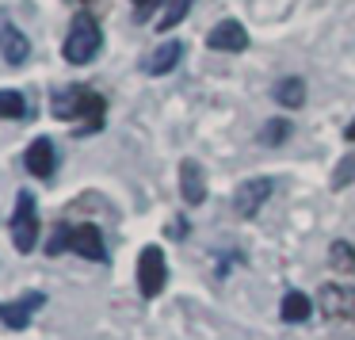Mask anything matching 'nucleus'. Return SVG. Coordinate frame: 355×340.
I'll return each mask as SVG.
<instances>
[{"label": "nucleus", "mask_w": 355, "mask_h": 340, "mask_svg": "<svg viewBox=\"0 0 355 340\" xmlns=\"http://www.w3.org/2000/svg\"><path fill=\"white\" fill-rule=\"evenodd\" d=\"M50 111H54V119H62V123H80L77 130H73L77 138H88V134L103 130V119H107V103H103V96L92 92V88H85V85L54 92Z\"/></svg>", "instance_id": "f257e3e1"}, {"label": "nucleus", "mask_w": 355, "mask_h": 340, "mask_svg": "<svg viewBox=\"0 0 355 340\" xmlns=\"http://www.w3.org/2000/svg\"><path fill=\"white\" fill-rule=\"evenodd\" d=\"M103 46V31H100V19L92 16V12H77L69 24V35H65V46H62V58L69 65H88L96 62V54H100Z\"/></svg>", "instance_id": "f03ea898"}, {"label": "nucleus", "mask_w": 355, "mask_h": 340, "mask_svg": "<svg viewBox=\"0 0 355 340\" xmlns=\"http://www.w3.org/2000/svg\"><path fill=\"white\" fill-rule=\"evenodd\" d=\"M12 241L19 253H31L39 245V214H35V195L19 192L16 195V210H12Z\"/></svg>", "instance_id": "7ed1b4c3"}, {"label": "nucleus", "mask_w": 355, "mask_h": 340, "mask_svg": "<svg viewBox=\"0 0 355 340\" xmlns=\"http://www.w3.org/2000/svg\"><path fill=\"white\" fill-rule=\"evenodd\" d=\"M168 283V264H164V253L161 245H146L138 253V291L146 298H157Z\"/></svg>", "instance_id": "20e7f679"}, {"label": "nucleus", "mask_w": 355, "mask_h": 340, "mask_svg": "<svg viewBox=\"0 0 355 340\" xmlns=\"http://www.w3.org/2000/svg\"><path fill=\"white\" fill-rule=\"evenodd\" d=\"M271 192H275V180H271V176L245 180V184L233 192V210H237L241 218H256V214H260V207L271 199Z\"/></svg>", "instance_id": "39448f33"}, {"label": "nucleus", "mask_w": 355, "mask_h": 340, "mask_svg": "<svg viewBox=\"0 0 355 340\" xmlns=\"http://www.w3.org/2000/svg\"><path fill=\"white\" fill-rule=\"evenodd\" d=\"M317 309L332 321H352L355 325V287H336V283H324L317 291Z\"/></svg>", "instance_id": "423d86ee"}, {"label": "nucleus", "mask_w": 355, "mask_h": 340, "mask_svg": "<svg viewBox=\"0 0 355 340\" xmlns=\"http://www.w3.org/2000/svg\"><path fill=\"white\" fill-rule=\"evenodd\" d=\"M207 46L218 50V54H241V50H248V31H245V24H241V19H222L218 27H210Z\"/></svg>", "instance_id": "0eeeda50"}, {"label": "nucleus", "mask_w": 355, "mask_h": 340, "mask_svg": "<svg viewBox=\"0 0 355 340\" xmlns=\"http://www.w3.org/2000/svg\"><path fill=\"white\" fill-rule=\"evenodd\" d=\"M42 306H46V294L27 291L24 298H16V302H0V321L8 325V329H27L35 309H42Z\"/></svg>", "instance_id": "6e6552de"}, {"label": "nucleus", "mask_w": 355, "mask_h": 340, "mask_svg": "<svg viewBox=\"0 0 355 340\" xmlns=\"http://www.w3.org/2000/svg\"><path fill=\"white\" fill-rule=\"evenodd\" d=\"M65 248H73L77 256H85V260H92V264H103V260H107V248H103V233L96 230L92 222L73 226V230H69V245H65Z\"/></svg>", "instance_id": "1a4fd4ad"}, {"label": "nucleus", "mask_w": 355, "mask_h": 340, "mask_svg": "<svg viewBox=\"0 0 355 340\" xmlns=\"http://www.w3.org/2000/svg\"><path fill=\"white\" fill-rule=\"evenodd\" d=\"M180 195H184L187 207H199L207 203V172L195 157H184L180 161Z\"/></svg>", "instance_id": "9d476101"}, {"label": "nucleus", "mask_w": 355, "mask_h": 340, "mask_svg": "<svg viewBox=\"0 0 355 340\" xmlns=\"http://www.w3.org/2000/svg\"><path fill=\"white\" fill-rule=\"evenodd\" d=\"M0 54H4L8 65H24L27 58H31V42H27V35L19 31L8 16H0Z\"/></svg>", "instance_id": "9b49d317"}, {"label": "nucleus", "mask_w": 355, "mask_h": 340, "mask_svg": "<svg viewBox=\"0 0 355 340\" xmlns=\"http://www.w3.org/2000/svg\"><path fill=\"white\" fill-rule=\"evenodd\" d=\"M24 164H27V172H31V176L50 180V176H54V169H58L54 142H50V138H35L31 146H27V153H24Z\"/></svg>", "instance_id": "f8f14e48"}, {"label": "nucleus", "mask_w": 355, "mask_h": 340, "mask_svg": "<svg viewBox=\"0 0 355 340\" xmlns=\"http://www.w3.org/2000/svg\"><path fill=\"white\" fill-rule=\"evenodd\" d=\"M180 58H184V42H176V39H164L161 46L153 50V54L141 62V69L149 73V77H164V73H172L180 65Z\"/></svg>", "instance_id": "ddd939ff"}, {"label": "nucleus", "mask_w": 355, "mask_h": 340, "mask_svg": "<svg viewBox=\"0 0 355 340\" xmlns=\"http://www.w3.org/2000/svg\"><path fill=\"white\" fill-rule=\"evenodd\" d=\"M271 96H275L279 108L294 111V108H302V103H306V80H302V77H283V80H275Z\"/></svg>", "instance_id": "4468645a"}, {"label": "nucleus", "mask_w": 355, "mask_h": 340, "mask_svg": "<svg viewBox=\"0 0 355 340\" xmlns=\"http://www.w3.org/2000/svg\"><path fill=\"white\" fill-rule=\"evenodd\" d=\"M279 314H283L286 325L309 321V314H313V298H309L306 291H286V294H283V306H279Z\"/></svg>", "instance_id": "2eb2a0df"}, {"label": "nucleus", "mask_w": 355, "mask_h": 340, "mask_svg": "<svg viewBox=\"0 0 355 340\" xmlns=\"http://www.w3.org/2000/svg\"><path fill=\"white\" fill-rule=\"evenodd\" d=\"M191 4L195 0H164V8H161V16H157V31H172V27H180L187 19V12H191Z\"/></svg>", "instance_id": "dca6fc26"}, {"label": "nucleus", "mask_w": 355, "mask_h": 340, "mask_svg": "<svg viewBox=\"0 0 355 340\" xmlns=\"http://www.w3.org/2000/svg\"><path fill=\"white\" fill-rule=\"evenodd\" d=\"M0 119H27V96L16 88H0Z\"/></svg>", "instance_id": "f3484780"}, {"label": "nucleus", "mask_w": 355, "mask_h": 340, "mask_svg": "<svg viewBox=\"0 0 355 340\" xmlns=\"http://www.w3.org/2000/svg\"><path fill=\"white\" fill-rule=\"evenodd\" d=\"M256 138H260V146L275 149V146H283V142L291 138V123H286L283 115H279V119H268V123L260 126V134H256Z\"/></svg>", "instance_id": "a211bd4d"}, {"label": "nucleus", "mask_w": 355, "mask_h": 340, "mask_svg": "<svg viewBox=\"0 0 355 340\" xmlns=\"http://www.w3.org/2000/svg\"><path fill=\"white\" fill-rule=\"evenodd\" d=\"M329 264L340 271V275H355V248L347 241H332L329 248Z\"/></svg>", "instance_id": "6ab92c4d"}, {"label": "nucleus", "mask_w": 355, "mask_h": 340, "mask_svg": "<svg viewBox=\"0 0 355 340\" xmlns=\"http://www.w3.org/2000/svg\"><path fill=\"white\" fill-rule=\"evenodd\" d=\"M347 184H355V153H347L336 164V172H332V192H344Z\"/></svg>", "instance_id": "aec40b11"}, {"label": "nucleus", "mask_w": 355, "mask_h": 340, "mask_svg": "<svg viewBox=\"0 0 355 340\" xmlns=\"http://www.w3.org/2000/svg\"><path fill=\"white\" fill-rule=\"evenodd\" d=\"M65 245H69V226H58V230H54V237L46 241V253H50V256H58Z\"/></svg>", "instance_id": "412c9836"}, {"label": "nucleus", "mask_w": 355, "mask_h": 340, "mask_svg": "<svg viewBox=\"0 0 355 340\" xmlns=\"http://www.w3.org/2000/svg\"><path fill=\"white\" fill-rule=\"evenodd\" d=\"M157 4L164 8V0H134V8H138V16H134V19H149V12H153Z\"/></svg>", "instance_id": "4be33fe9"}, {"label": "nucleus", "mask_w": 355, "mask_h": 340, "mask_svg": "<svg viewBox=\"0 0 355 340\" xmlns=\"http://www.w3.org/2000/svg\"><path fill=\"white\" fill-rule=\"evenodd\" d=\"M184 233H187V222H184V218H176V226H172V237H184Z\"/></svg>", "instance_id": "5701e85b"}, {"label": "nucleus", "mask_w": 355, "mask_h": 340, "mask_svg": "<svg viewBox=\"0 0 355 340\" xmlns=\"http://www.w3.org/2000/svg\"><path fill=\"white\" fill-rule=\"evenodd\" d=\"M344 138H347V142H355V119H352V123H347V130H344Z\"/></svg>", "instance_id": "b1692460"}, {"label": "nucleus", "mask_w": 355, "mask_h": 340, "mask_svg": "<svg viewBox=\"0 0 355 340\" xmlns=\"http://www.w3.org/2000/svg\"><path fill=\"white\" fill-rule=\"evenodd\" d=\"M80 4H85V0H80ZM88 4H107V0H88Z\"/></svg>", "instance_id": "393cba45"}]
</instances>
